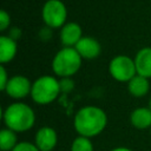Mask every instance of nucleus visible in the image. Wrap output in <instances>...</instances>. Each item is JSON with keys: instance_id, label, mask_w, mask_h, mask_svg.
Masks as SVG:
<instances>
[{"instance_id": "obj_13", "label": "nucleus", "mask_w": 151, "mask_h": 151, "mask_svg": "<svg viewBox=\"0 0 151 151\" xmlns=\"http://www.w3.org/2000/svg\"><path fill=\"white\" fill-rule=\"evenodd\" d=\"M130 122L136 129H147L151 127V109L150 107H138L131 112Z\"/></svg>"}, {"instance_id": "obj_16", "label": "nucleus", "mask_w": 151, "mask_h": 151, "mask_svg": "<svg viewBox=\"0 0 151 151\" xmlns=\"http://www.w3.org/2000/svg\"><path fill=\"white\" fill-rule=\"evenodd\" d=\"M71 151H93V144L90 138L78 136L71 144Z\"/></svg>"}, {"instance_id": "obj_2", "label": "nucleus", "mask_w": 151, "mask_h": 151, "mask_svg": "<svg viewBox=\"0 0 151 151\" xmlns=\"http://www.w3.org/2000/svg\"><path fill=\"white\" fill-rule=\"evenodd\" d=\"M6 127L14 132H25L33 127L35 114L31 106L24 103H13L8 105L2 114Z\"/></svg>"}, {"instance_id": "obj_4", "label": "nucleus", "mask_w": 151, "mask_h": 151, "mask_svg": "<svg viewBox=\"0 0 151 151\" xmlns=\"http://www.w3.org/2000/svg\"><path fill=\"white\" fill-rule=\"evenodd\" d=\"M60 92V83L55 77L41 76L32 84L31 97L37 104L47 105L54 101Z\"/></svg>"}, {"instance_id": "obj_22", "label": "nucleus", "mask_w": 151, "mask_h": 151, "mask_svg": "<svg viewBox=\"0 0 151 151\" xmlns=\"http://www.w3.org/2000/svg\"><path fill=\"white\" fill-rule=\"evenodd\" d=\"M149 107L151 109V99H150V104H149Z\"/></svg>"}, {"instance_id": "obj_3", "label": "nucleus", "mask_w": 151, "mask_h": 151, "mask_svg": "<svg viewBox=\"0 0 151 151\" xmlns=\"http://www.w3.org/2000/svg\"><path fill=\"white\" fill-rule=\"evenodd\" d=\"M81 61L83 58L74 47H63L52 60L53 73L60 78H71L79 71Z\"/></svg>"}, {"instance_id": "obj_11", "label": "nucleus", "mask_w": 151, "mask_h": 151, "mask_svg": "<svg viewBox=\"0 0 151 151\" xmlns=\"http://www.w3.org/2000/svg\"><path fill=\"white\" fill-rule=\"evenodd\" d=\"M137 74L145 78H151V47H143L134 57Z\"/></svg>"}, {"instance_id": "obj_1", "label": "nucleus", "mask_w": 151, "mask_h": 151, "mask_svg": "<svg viewBox=\"0 0 151 151\" xmlns=\"http://www.w3.org/2000/svg\"><path fill=\"white\" fill-rule=\"evenodd\" d=\"M73 125L79 136L87 138L96 137L106 127L107 116L98 106H84L76 113Z\"/></svg>"}, {"instance_id": "obj_20", "label": "nucleus", "mask_w": 151, "mask_h": 151, "mask_svg": "<svg viewBox=\"0 0 151 151\" xmlns=\"http://www.w3.org/2000/svg\"><path fill=\"white\" fill-rule=\"evenodd\" d=\"M59 83H60V90L63 92H70L73 88V81L71 80V78H61Z\"/></svg>"}, {"instance_id": "obj_21", "label": "nucleus", "mask_w": 151, "mask_h": 151, "mask_svg": "<svg viewBox=\"0 0 151 151\" xmlns=\"http://www.w3.org/2000/svg\"><path fill=\"white\" fill-rule=\"evenodd\" d=\"M111 151H132L127 147H124V146H119V147H116V149H112Z\"/></svg>"}, {"instance_id": "obj_5", "label": "nucleus", "mask_w": 151, "mask_h": 151, "mask_svg": "<svg viewBox=\"0 0 151 151\" xmlns=\"http://www.w3.org/2000/svg\"><path fill=\"white\" fill-rule=\"evenodd\" d=\"M41 17L45 25L50 28H59L66 24L67 9L60 0H47L41 11Z\"/></svg>"}, {"instance_id": "obj_7", "label": "nucleus", "mask_w": 151, "mask_h": 151, "mask_svg": "<svg viewBox=\"0 0 151 151\" xmlns=\"http://www.w3.org/2000/svg\"><path fill=\"white\" fill-rule=\"evenodd\" d=\"M32 84L33 83H31V80L27 77L17 74V76H13L9 78L4 92H6V94L9 96L11 98L21 99V98H25L28 94H31Z\"/></svg>"}, {"instance_id": "obj_14", "label": "nucleus", "mask_w": 151, "mask_h": 151, "mask_svg": "<svg viewBox=\"0 0 151 151\" xmlns=\"http://www.w3.org/2000/svg\"><path fill=\"white\" fill-rule=\"evenodd\" d=\"M127 90L130 94L133 97L140 98L147 94L150 90V84H149V78H145L143 76L136 74L129 83H127Z\"/></svg>"}, {"instance_id": "obj_9", "label": "nucleus", "mask_w": 151, "mask_h": 151, "mask_svg": "<svg viewBox=\"0 0 151 151\" xmlns=\"http://www.w3.org/2000/svg\"><path fill=\"white\" fill-rule=\"evenodd\" d=\"M74 48L83 59H87V60L96 59L101 52L100 44L98 42V40H96L92 37H83L74 46Z\"/></svg>"}, {"instance_id": "obj_8", "label": "nucleus", "mask_w": 151, "mask_h": 151, "mask_svg": "<svg viewBox=\"0 0 151 151\" xmlns=\"http://www.w3.org/2000/svg\"><path fill=\"white\" fill-rule=\"evenodd\" d=\"M34 143L40 151H53L58 143V136L55 130L50 126L40 127L35 133Z\"/></svg>"}, {"instance_id": "obj_17", "label": "nucleus", "mask_w": 151, "mask_h": 151, "mask_svg": "<svg viewBox=\"0 0 151 151\" xmlns=\"http://www.w3.org/2000/svg\"><path fill=\"white\" fill-rule=\"evenodd\" d=\"M12 151H40L35 143L29 142H19Z\"/></svg>"}, {"instance_id": "obj_15", "label": "nucleus", "mask_w": 151, "mask_h": 151, "mask_svg": "<svg viewBox=\"0 0 151 151\" xmlns=\"http://www.w3.org/2000/svg\"><path fill=\"white\" fill-rule=\"evenodd\" d=\"M18 137H17V132H14L13 130L5 127L1 130L0 132V147L2 151H12L15 145L18 144Z\"/></svg>"}, {"instance_id": "obj_12", "label": "nucleus", "mask_w": 151, "mask_h": 151, "mask_svg": "<svg viewBox=\"0 0 151 151\" xmlns=\"http://www.w3.org/2000/svg\"><path fill=\"white\" fill-rule=\"evenodd\" d=\"M18 51L17 40L11 38L9 35L0 37V63L1 65L9 63L14 59Z\"/></svg>"}, {"instance_id": "obj_19", "label": "nucleus", "mask_w": 151, "mask_h": 151, "mask_svg": "<svg viewBox=\"0 0 151 151\" xmlns=\"http://www.w3.org/2000/svg\"><path fill=\"white\" fill-rule=\"evenodd\" d=\"M8 80H9V77H8V74H7V71H6L5 66L1 65V66H0V90H1V91H5Z\"/></svg>"}, {"instance_id": "obj_18", "label": "nucleus", "mask_w": 151, "mask_h": 151, "mask_svg": "<svg viewBox=\"0 0 151 151\" xmlns=\"http://www.w3.org/2000/svg\"><path fill=\"white\" fill-rule=\"evenodd\" d=\"M9 22H11L9 14L5 9H1L0 11V31H5L9 26Z\"/></svg>"}, {"instance_id": "obj_10", "label": "nucleus", "mask_w": 151, "mask_h": 151, "mask_svg": "<svg viewBox=\"0 0 151 151\" xmlns=\"http://www.w3.org/2000/svg\"><path fill=\"white\" fill-rule=\"evenodd\" d=\"M83 38V31L77 22H66L60 31V40L64 47H74Z\"/></svg>"}, {"instance_id": "obj_6", "label": "nucleus", "mask_w": 151, "mask_h": 151, "mask_svg": "<svg viewBox=\"0 0 151 151\" xmlns=\"http://www.w3.org/2000/svg\"><path fill=\"white\" fill-rule=\"evenodd\" d=\"M109 72L117 81L129 83L137 74L134 59L127 55H116L109 64Z\"/></svg>"}]
</instances>
